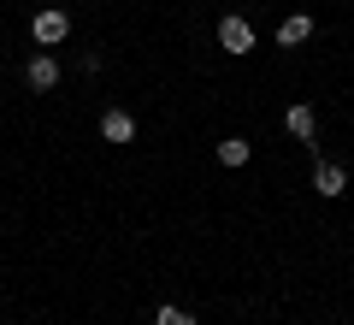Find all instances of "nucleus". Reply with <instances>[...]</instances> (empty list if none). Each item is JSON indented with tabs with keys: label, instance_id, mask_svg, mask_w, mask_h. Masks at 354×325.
<instances>
[{
	"label": "nucleus",
	"instance_id": "obj_1",
	"mask_svg": "<svg viewBox=\"0 0 354 325\" xmlns=\"http://www.w3.org/2000/svg\"><path fill=\"white\" fill-rule=\"evenodd\" d=\"M218 48H225V53H254V24L236 18V12H225V18H218Z\"/></svg>",
	"mask_w": 354,
	"mask_h": 325
},
{
	"label": "nucleus",
	"instance_id": "obj_2",
	"mask_svg": "<svg viewBox=\"0 0 354 325\" xmlns=\"http://www.w3.org/2000/svg\"><path fill=\"white\" fill-rule=\"evenodd\" d=\"M30 30H36V42H41V48H59V42L71 36V18H65L59 6H48V12H36V24H30Z\"/></svg>",
	"mask_w": 354,
	"mask_h": 325
},
{
	"label": "nucleus",
	"instance_id": "obj_3",
	"mask_svg": "<svg viewBox=\"0 0 354 325\" xmlns=\"http://www.w3.org/2000/svg\"><path fill=\"white\" fill-rule=\"evenodd\" d=\"M313 189H319L325 201H337L342 189H348V172H342V166H330V160H319V166H313Z\"/></svg>",
	"mask_w": 354,
	"mask_h": 325
},
{
	"label": "nucleus",
	"instance_id": "obj_4",
	"mask_svg": "<svg viewBox=\"0 0 354 325\" xmlns=\"http://www.w3.org/2000/svg\"><path fill=\"white\" fill-rule=\"evenodd\" d=\"M101 137L106 142H136V118H130L124 107H113V113L101 118Z\"/></svg>",
	"mask_w": 354,
	"mask_h": 325
},
{
	"label": "nucleus",
	"instance_id": "obj_5",
	"mask_svg": "<svg viewBox=\"0 0 354 325\" xmlns=\"http://www.w3.org/2000/svg\"><path fill=\"white\" fill-rule=\"evenodd\" d=\"M24 77H30V89H53V83H59V65H53L48 53H36V60L24 65Z\"/></svg>",
	"mask_w": 354,
	"mask_h": 325
},
{
	"label": "nucleus",
	"instance_id": "obj_6",
	"mask_svg": "<svg viewBox=\"0 0 354 325\" xmlns=\"http://www.w3.org/2000/svg\"><path fill=\"white\" fill-rule=\"evenodd\" d=\"M283 125H290V137H301V142H313V137H319L313 107H290V118H283Z\"/></svg>",
	"mask_w": 354,
	"mask_h": 325
},
{
	"label": "nucleus",
	"instance_id": "obj_7",
	"mask_svg": "<svg viewBox=\"0 0 354 325\" xmlns=\"http://www.w3.org/2000/svg\"><path fill=\"white\" fill-rule=\"evenodd\" d=\"M307 36H313V18H301V12H295V18H283V30H278V42H283V48H301Z\"/></svg>",
	"mask_w": 354,
	"mask_h": 325
},
{
	"label": "nucleus",
	"instance_id": "obj_8",
	"mask_svg": "<svg viewBox=\"0 0 354 325\" xmlns=\"http://www.w3.org/2000/svg\"><path fill=\"white\" fill-rule=\"evenodd\" d=\"M248 142H242V137H230V142H218V166H248Z\"/></svg>",
	"mask_w": 354,
	"mask_h": 325
},
{
	"label": "nucleus",
	"instance_id": "obj_9",
	"mask_svg": "<svg viewBox=\"0 0 354 325\" xmlns=\"http://www.w3.org/2000/svg\"><path fill=\"white\" fill-rule=\"evenodd\" d=\"M153 325H195V313H183V308H160V319Z\"/></svg>",
	"mask_w": 354,
	"mask_h": 325
}]
</instances>
